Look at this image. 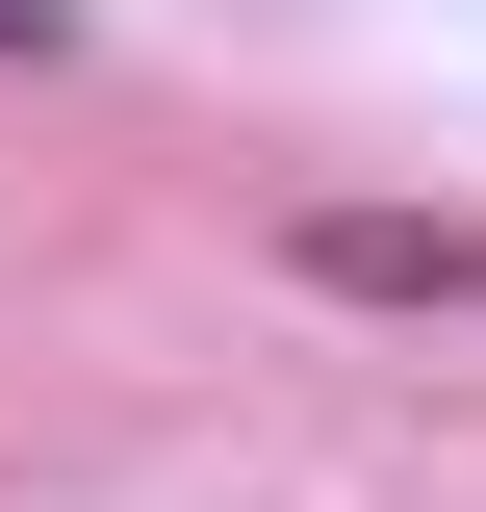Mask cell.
I'll use <instances>...</instances> for the list:
<instances>
[{
    "mask_svg": "<svg viewBox=\"0 0 486 512\" xmlns=\"http://www.w3.org/2000/svg\"><path fill=\"white\" fill-rule=\"evenodd\" d=\"M256 282L333 333H486V205H384V180H282L256 205Z\"/></svg>",
    "mask_w": 486,
    "mask_h": 512,
    "instance_id": "1",
    "label": "cell"
},
{
    "mask_svg": "<svg viewBox=\"0 0 486 512\" xmlns=\"http://www.w3.org/2000/svg\"><path fill=\"white\" fill-rule=\"evenodd\" d=\"M0 77H77V0H0Z\"/></svg>",
    "mask_w": 486,
    "mask_h": 512,
    "instance_id": "2",
    "label": "cell"
}]
</instances>
